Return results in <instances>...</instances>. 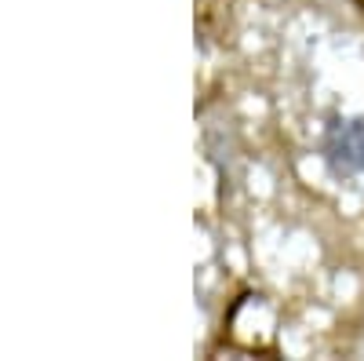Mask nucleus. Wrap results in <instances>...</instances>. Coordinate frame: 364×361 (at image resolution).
I'll list each match as a JSON object with an SVG mask.
<instances>
[{
	"instance_id": "nucleus-1",
	"label": "nucleus",
	"mask_w": 364,
	"mask_h": 361,
	"mask_svg": "<svg viewBox=\"0 0 364 361\" xmlns=\"http://www.w3.org/2000/svg\"><path fill=\"white\" fill-rule=\"evenodd\" d=\"M324 154H328V164L343 175L364 172V120H343V125L331 128Z\"/></svg>"
}]
</instances>
